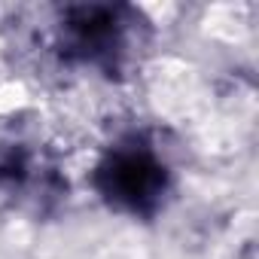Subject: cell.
Listing matches in <instances>:
<instances>
[{"label":"cell","mask_w":259,"mask_h":259,"mask_svg":"<svg viewBox=\"0 0 259 259\" xmlns=\"http://www.w3.org/2000/svg\"><path fill=\"white\" fill-rule=\"evenodd\" d=\"M34 177V153L19 141H0V186L22 189Z\"/></svg>","instance_id":"cell-3"},{"label":"cell","mask_w":259,"mask_h":259,"mask_svg":"<svg viewBox=\"0 0 259 259\" xmlns=\"http://www.w3.org/2000/svg\"><path fill=\"white\" fill-rule=\"evenodd\" d=\"M147 19L125 4H73L58 16V49L64 58L122 73L147 40Z\"/></svg>","instance_id":"cell-1"},{"label":"cell","mask_w":259,"mask_h":259,"mask_svg":"<svg viewBox=\"0 0 259 259\" xmlns=\"http://www.w3.org/2000/svg\"><path fill=\"white\" fill-rule=\"evenodd\" d=\"M92 186L107 207L138 220H153L171 192V171L156 147L144 138H128L98 159Z\"/></svg>","instance_id":"cell-2"}]
</instances>
